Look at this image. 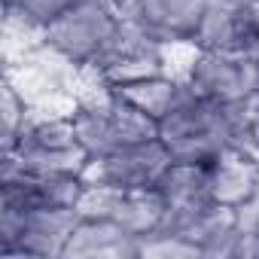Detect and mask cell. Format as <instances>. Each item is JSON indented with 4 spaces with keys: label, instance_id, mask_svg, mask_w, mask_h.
I'll list each match as a JSON object with an SVG mask.
<instances>
[{
    "label": "cell",
    "instance_id": "7402d4cb",
    "mask_svg": "<svg viewBox=\"0 0 259 259\" xmlns=\"http://www.w3.org/2000/svg\"><path fill=\"white\" fill-rule=\"evenodd\" d=\"M110 4H116V7H122V4H125V0H110Z\"/></svg>",
    "mask_w": 259,
    "mask_h": 259
},
{
    "label": "cell",
    "instance_id": "44dd1931",
    "mask_svg": "<svg viewBox=\"0 0 259 259\" xmlns=\"http://www.w3.org/2000/svg\"><path fill=\"white\" fill-rule=\"evenodd\" d=\"M19 4H22V0H4V13H13V10H19Z\"/></svg>",
    "mask_w": 259,
    "mask_h": 259
},
{
    "label": "cell",
    "instance_id": "603a6c76",
    "mask_svg": "<svg viewBox=\"0 0 259 259\" xmlns=\"http://www.w3.org/2000/svg\"><path fill=\"white\" fill-rule=\"evenodd\" d=\"M256 67H259V55H256Z\"/></svg>",
    "mask_w": 259,
    "mask_h": 259
},
{
    "label": "cell",
    "instance_id": "5b68a950",
    "mask_svg": "<svg viewBox=\"0 0 259 259\" xmlns=\"http://www.w3.org/2000/svg\"><path fill=\"white\" fill-rule=\"evenodd\" d=\"M82 213L76 207H46L13 213L0 210V256L4 259H52L64 247Z\"/></svg>",
    "mask_w": 259,
    "mask_h": 259
},
{
    "label": "cell",
    "instance_id": "9a60e30c",
    "mask_svg": "<svg viewBox=\"0 0 259 259\" xmlns=\"http://www.w3.org/2000/svg\"><path fill=\"white\" fill-rule=\"evenodd\" d=\"M141 256V238L110 220L82 217L64 247V259H135Z\"/></svg>",
    "mask_w": 259,
    "mask_h": 259
},
{
    "label": "cell",
    "instance_id": "3957f363",
    "mask_svg": "<svg viewBox=\"0 0 259 259\" xmlns=\"http://www.w3.org/2000/svg\"><path fill=\"white\" fill-rule=\"evenodd\" d=\"M92 156L76 138L70 113H34L16 147L4 153L0 171H25L49 177H82Z\"/></svg>",
    "mask_w": 259,
    "mask_h": 259
},
{
    "label": "cell",
    "instance_id": "6da1fadb",
    "mask_svg": "<svg viewBox=\"0 0 259 259\" xmlns=\"http://www.w3.org/2000/svg\"><path fill=\"white\" fill-rule=\"evenodd\" d=\"M159 138L171 153V162L210 165L229 147H244V101L220 104L189 95L159 122Z\"/></svg>",
    "mask_w": 259,
    "mask_h": 259
},
{
    "label": "cell",
    "instance_id": "4fadbf2b",
    "mask_svg": "<svg viewBox=\"0 0 259 259\" xmlns=\"http://www.w3.org/2000/svg\"><path fill=\"white\" fill-rule=\"evenodd\" d=\"M159 195L165 201V220L159 229H171L189 217H195L198 210L220 204L213 201L210 192V177H207V165H186V162H171V168L165 171V177L159 180Z\"/></svg>",
    "mask_w": 259,
    "mask_h": 259
},
{
    "label": "cell",
    "instance_id": "277c9868",
    "mask_svg": "<svg viewBox=\"0 0 259 259\" xmlns=\"http://www.w3.org/2000/svg\"><path fill=\"white\" fill-rule=\"evenodd\" d=\"M122 13L110 0H79L64 16L43 28V43L79 67H92L113 43Z\"/></svg>",
    "mask_w": 259,
    "mask_h": 259
},
{
    "label": "cell",
    "instance_id": "ba28073f",
    "mask_svg": "<svg viewBox=\"0 0 259 259\" xmlns=\"http://www.w3.org/2000/svg\"><path fill=\"white\" fill-rule=\"evenodd\" d=\"M192 46L223 55H259L256 0H207Z\"/></svg>",
    "mask_w": 259,
    "mask_h": 259
},
{
    "label": "cell",
    "instance_id": "cb8c5ba5",
    "mask_svg": "<svg viewBox=\"0 0 259 259\" xmlns=\"http://www.w3.org/2000/svg\"><path fill=\"white\" fill-rule=\"evenodd\" d=\"M256 4H259V0H256Z\"/></svg>",
    "mask_w": 259,
    "mask_h": 259
},
{
    "label": "cell",
    "instance_id": "30bf717a",
    "mask_svg": "<svg viewBox=\"0 0 259 259\" xmlns=\"http://www.w3.org/2000/svg\"><path fill=\"white\" fill-rule=\"evenodd\" d=\"M183 79L195 95L220 104H241L259 92V67L253 55H223L198 49Z\"/></svg>",
    "mask_w": 259,
    "mask_h": 259
},
{
    "label": "cell",
    "instance_id": "7c38bea8",
    "mask_svg": "<svg viewBox=\"0 0 259 259\" xmlns=\"http://www.w3.org/2000/svg\"><path fill=\"white\" fill-rule=\"evenodd\" d=\"M204 4L207 0H125L119 13L153 40L174 46L192 43L204 16Z\"/></svg>",
    "mask_w": 259,
    "mask_h": 259
},
{
    "label": "cell",
    "instance_id": "8992f818",
    "mask_svg": "<svg viewBox=\"0 0 259 259\" xmlns=\"http://www.w3.org/2000/svg\"><path fill=\"white\" fill-rule=\"evenodd\" d=\"M76 210L92 220H110L138 238L156 232L165 220V201L159 189H122L104 183H85Z\"/></svg>",
    "mask_w": 259,
    "mask_h": 259
},
{
    "label": "cell",
    "instance_id": "e0dca14e",
    "mask_svg": "<svg viewBox=\"0 0 259 259\" xmlns=\"http://www.w3.org/2000/svg\"><path fill=\"white\" fill-rule=\"evenodd\" d=\"M34 119V110L31 104L22 98V92L13 85V79L7 76L4 79V101H0V122H4V132H0V138H4V153H10L19 141V135L28 128V122Z\"/></svg>",
    "mask_w": 259,
    "mask_h": 259
},
{
    "label": "cell",
    "instance_id": "8fae6325",
    "mask_svg": "<svg viewBox=\"0 0 259 259\" xmlns=\"http://www.w3.org/2000/svg\"><path fill=\"white\" fill-rule=\"evenodd\" d=\"M82 189H85L82 177L0 171V210L28 213V210H46V207H76Z\"/></svg>",
    "mask_w": 259,
    "mask_h": 259
},
{
    "label": "cell",
    "instance_id": "d6986e66",
    "mask_svg": "<svg viewBox=\"0 0 259 259\" xmlns=\"http://www.w3.org/2000/svg\"><path fill=\"white\" fill-rule=\"evenodd\" d=\"M244 147L259 156V92L244 101Z\"/></svg>",
    "mask_w": 259,
    "mask_h": 259
},
{
    "label": "cell",
    "instance_id": "5bb4252c",
    "mask_svg": "<svg viewBox=\"0 0 259 259\" xmlns=\"http://www.w3.org/2000/svg\"><path fill=\"white\" fill-rule=\"evenodd\" d=\"M213 201L241 207L259 189V156L247 147H229L207 165Z\"/></svg>",
    "mask_w": 259,
    "mask_h": 259
},
{
    "label": "cell",
    "instance_id": "7a4b0ae2",
    "mask_svg": "<svg viewBox=\"0 0 259 259\" xmlns=\"http://www.w3.org/2000/svg\"><path fill=\"white\" fill-rule=\"evenodd\" d=\"M70 119L79 144L92 159L159 138V122L132 107L125 98H119L110 85L79 95V101L70 110Z\"/></svg>",
    "mask_w": 259,
    "mask_h": 259
},
{
    "label": "cell",
    "instance_id": "2e32d148",
    "mask_svg": "<svg viewBox=\"0 0 259 259\" xmlns=\"http://www.w3.org/2000/svg\"><path fill=\"white\" fill-rule=\"evenodd\" d=\"M113 92L119 98H125L132 107H138L141 113H147L150 119L162 122L186 95H189V82L159 73L150 79H138V82H125V85H113Z\"/></svg>",
    "mask_w": 259,
    "mask_h": 259
},
{
    "label": "cell",
    "instance_id": "52a82bcc",
    "mask_svg": "<svg viewBox=\"0 0 259 259\" xmlns=\"http://www.w3.org/2000/svg\"><path fill=\"white\" fill-rule=\"evenodd\" d=\"M92 70L110 89L125 85V82H138V79H150V76L168 73V46L153 40L150 34H144L128 19H122L113 43L92 64Z\"/></svg>",
    "mask_w": 259,
    "mask_h": 259
},
{
    "label": "cell",
    "instance_id": "ac0fdd59",
    "mask_svg": "<svg viewBox=\"0 0 259 259\" xmlns=\"http://www.w3.org/2000/svg\"><path fill=\"white\" fill-rule=\"evenodd\" d=\"M76 4H79V0H22L19 10L4 13V16L19 19L25 28L37 31V34L43 37V28H46V25H52L58 16H64V13H67L70 7H76Z\"/></svg>",
    "mask_w": 259,
    "mask_h": 259
},
{
    "label": "cell",
    "instance_id": "ffe728a7",
    "mask_svg": "<svg viewBox=\"0 0 259 259\" xmlns=\"http://www.w3.org/2000/svg\"><path fill=\"white\" fill-rule=\"evenodd\" d=\"M238 226H241L244 232H256V235H259V189H256V195H253L247 204L238 207Z\"/></svg>",
    "mask_w": 259,
    "mask_h": 259
},
{
    "label": "cell",
    "instance_id": "9c48e42d",
    "mask_svg": "<svg viewBox=\"0 0 259 259\" xmlns=\"http://www.w3.org/2000/svg\"><path fill=\"white\" fill-rule=\"evenodd\" d=\"M168 168H171V153L162 144V138H153V141L132 144L116 153L92 159L82 180L122 186V189H156Z\"/></svg>",
    "mask_w": 259,
    "mask_h": 259
}]
</instances>
